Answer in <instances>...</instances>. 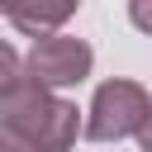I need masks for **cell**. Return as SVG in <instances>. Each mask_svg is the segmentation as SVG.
Returning <instances> with one entry per match:
<instances>
[{
	"label": "cell",
	"instance_id": "8",
	"mask_svg": "<svg viewBox=\"0 0 152 152\" xmlns=\"http://www.w3.org/2000/svg\"><path fill=\"white\" fill-rule=\"evenodd\" d=\"M0 152H33V147H24V142H19L10 128H0Z\"/></svg>",
	"mask_w": 152,
	"mask_h": 152
},
{
	"label": "cell",
	"instance_id": "3",
	"mask_svg": "<svg viewBox=\"0 0 152 152\" xmlns=\"http://www.w3.org/2000/svg\"><path fill=\"white\" fill-rule=\"evenodd\" d=\"M90 66H95L90 43L66 38V33H48V38H33V52H28V62H24V76L52 90V86H76V81H86Z\"/></svg>",
	"mask_w": 152,
	"mask_h": 152
},
{
	"label": "cell",
	"instance_id": "9",
	"mask_svg": "<svg viewBox=\"0 0 152 152\" xmlns=\"http://www.w3.org/2000/svg\"><path fill=\"white\" fill-rule=\"evenodd\" d=\"M0 10H10V0H0Z\"/></svg>",
	"mask_w": 152,
	"mask_h": 152
},
{
	"label": "cell",
	"instance_id": "6",
	"mask_svg": "<svg viewBox=\"0 0 152 152\" xmlns=\"http://www.w3.org/2000/svg\"><path fill=\"white\" fill-rule=\"evenodd\" d=\"M128 19H133V28L152 33V0H128Z\"/></svg>",
	"mask_w": 152,
	"mask_h": 152
},
{
	"label": "cell",
	"instance_id": "1",
	"mask_svg": "<svg viewBox=\"0 0 152 152\" xmlns=\"http://www.w3.org/2000/svg\"><path fill=\"white\" fill-rule=\"evenodd\" d=\"M0 128H10L24 147L33 152H66L81 133V109L62 95H52L38 81H19L0 100Z\"/></svg>",
	"mask_w": 152,
	"mask_h": 152
},
{
	"label": "cell",
	"instance_id": "7",
	"mask_svg": "<svg viewBox=\"0 0 152 152\" xmlns=\"http://www.w3.org/2000/svg\"><path fill=\"white\" fill-rule=\"evenodd\" d=\"M138 147L142 152H152V109L142 114V124H138Z\"/></svg>",
	"mask_w": 152,
	"mask_h": 152
},
{
	"label": "cell",
	"instance_id": "5",
	"mask_svg": "<svg viewBox=\"0 0 152 152\" xmlns=\"http://www.w3.org/2000/svg\"><path fill=\"white\" fill-rule=\"evenodd\" d=\"M19 81H24V57H19V52H14V48L0 38V100H5V95H10Z\"/></svg>",
	"mask_w": 152,
	"mask_h": 152
},
{
	"label": "cell",
	"instance_id": "2",
	"mask_svg": "<svg viewBox=\"0 0 152 152\" xmlns=\"http://www.w3.org/2000/svg\"><path fill=\"white\" fill-rule=\"evenodd\" d=\"M147 109H152L147 90H142L138 81L114 76V81H104V86L95 90V100H90V119H86L81 133H86L90 142H119V138L138 133V124H142Z\"/></svg>",
	"mask_w": 152,
	"mask_h": 152
},
{
	"label": "cell",
	"instance_id": "4",
	"mask_svg": "<svg viewBox=\"0 0 152 152\" xmlns=\"http://www.w3.org/2000/svg\"><path fill=\"white\" fill-rule=\"evenodd\" d=\"M81 0H10V24L28 38H48L52 28H62L71 14H76Z\"/></svg>",
	"mask_w": 152,
	"mask_h": 152
}]
</instances>
